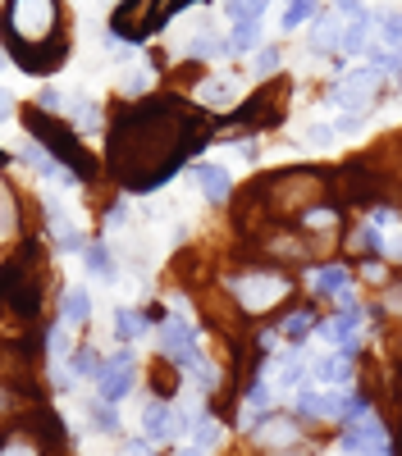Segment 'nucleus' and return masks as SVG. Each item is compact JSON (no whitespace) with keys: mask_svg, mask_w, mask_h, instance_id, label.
I'll return each mask as SVG.
<instances>
[{"mask_svg":"<svg viewBox=\"0 0 402 456\" xmlns=\"http://www.w3.org/2000/svg\"><path fill=\"white\" fill-rule=\"evenodd\" d=\"M201 142L197 119L178 101L156 96L124 110L115 128H110V169L124 187H160L169 183L183 165H188L193 146Z\"/></svg>","mask_w":402,"mask_h":456,"instance_id":"f257e3e1","label":"nucleus"},{"mask_svg":"<svg viewBox=\"0 0 402 456\" xmlns=\"http://www.w3.org/2000/svg\"><path fill=\"white\" fill-rule=\"evenodd\" d=\"M0 42L23 73H55L69 60V37L60 0H5L0 14Z\"/></svg>","mask_w":402,"mask_h":456,"instance_id":"f03ea898","label":"nucleus"},{"mask_svg":"<svg viewBox=\"0 0 402 456\" xmlns=\"http://www.w3.org/2000/svg\"><path fill=\"white\" fill-rule=\"evenodd\" d=\"M229 292H234L242 315H266V311H275V306L288 301L292 279L279 274V270H242V274L229 279Z\"/></svg>","mask_w":402,"mask_h":456,"instance_id":"7ed1b4c3","label":"nucleus"},{"mask_svg":"<svg viewBox=\"0 0 402 456\" xmlns=\"http://www.w3.org/2000/svg\"><path fill=\"white\" fill-rule=\"evenodd\" d=\"M28 128H32V137L42 142V146L51 151V156H55L60 165H69V169L78 174L83 183L96 174V165L83 156V142H78V133H73L69 124H51V114L32 105V110H28Z\"/></svg>","mask_w":402,"mask_h":456,"instance_id":"20e7f679","label":"nucleus"},{"mask_svg":"<svg viewBox=\"0 0 402 456\" xmlns=\"http://www.w3.org/2000/svg\"><path fill=\"white\" fill-rule=\"evenodd\" d=\"M156 347H160V361L174 365V370H193V365L206 361L197 329L183 320V315H165V320H160V342H156Z\"/></svg>","mask_w":402,"mask_h":456,"instance_id":"39448f33","label":"nucleus"},{"mask_svg":"<svg viewBox=\"0 0 402 456\" xmlns=\"http://www.w3.org/2000/svg\"><path fill=\"white\" fill-rule=\"evenodd\" d=\"M380 87H384V73L371 69V64H361V69H348L343 78L329 87V101H334L339 110H348V114H365L371 101L380 96Z\"/></svg>","mask_w":402,"mask_h":456,"instance_id":"423d86ee","label":"nucleus"},{"mask_svg":"<svg viewBox=\"0 0 402 456\" xmlns=\"http://www.w3.org/2000/svg\"><path fill=\"white\" fill-rule=\"evenodd\" d=\"M251 443L256 447H275V452H292V447H302V425L275 411L270 420H261L251 429Z\"/></svg>","mask_w":402,"mask_h":456,"instance_id":"0eeeda50","label":"nucleus"},{"mask_svg":"<svg viewBox=\"0 0 402 456\" xmlns=\"http://www.w3.org/2000/svg\"><path fill=\"white\" fill-rule=\"evenodd\" d=\"M193 183L201 187V197H206L210 206H225L229 192H234V178H229L225 165H193Z\"/></svg>","mask_w":402,"mask_h":456,"instance_id":"6e6552de","label":"nucleus"},{"mask_svg":"<svg viewBox=\"0 0 402 456\" xmlns=\"http://www.w3.org/2000/svg\"><path fill=\"white\" fill-rule=\"evenodd\" d=\"M339 406H343V397L339 393H324V388H302L298 393V415L302 420H339Z\"/></svg>","mask_w":402,"mask_h":456,"instance_id":"1a4fd4ad","label":"nucleus"},{"mask_svg":"<svg viewBox=\"0 0 402 456\" xmlns=\"http://www.w3.org/2000/svg\"><path fill=\"white\" fill-rule=\"evenodd\" d=\"M133 388H137V365H110V361H105V374H101V384H96V397H101V402H124Z\"/></svg>","mask_w":402,"mask_h":456,"instance_id":"9d476101","label":"nucleus"},{"mask_svg":"<svg viewBox=\"0 0 402 456\" xmlns=\"http://www.w3.org/2000/svg\"><path fill=\"white\" fill-rule=\"evenodd\" d=\"M169 425H174V402L152 397V402H146V411H142V429H146V438L169 443Z\"/></svg>","mask_w":402,"mask_h":456,"instance_id":"9b49d317","label":"nucleus"},{"mask_svg":"<svg viewBox=\"0 0 402 456\" xmlns=\"http://www.w3.org/2000/svg\"><path fill=\"white\" fill-rule=\"evenodd\" d=\"M225 51H229V37H219L210 28H197L188 42H183V55H188V60H219Z\"/></svg>","mask_w":402,"mask_h":456,"instance_id":"f8f14e48","label":"nucleus"},{"mask_svg":"<svg viewBox=\"0 0 402 456\" xmlns=\"http://www.w3.org/2000/svg\"><path fill=\"white\" fill-rule=\"evenodd\" d=\"M311 55H329V51H339L343 46V23L334 19V14H320L316 23H311Z\"/></svg>","mask_w":402,"mask_h":456,"instance_id":"ddd939ff","label":"nucleus"},{"mask_svg":"<svg viewBox=\"0 0 402 456\" xmlns=\"http://www.w3.org/2000/svg\"><path fill=\"white\" fill-rule=\"evenodd\" d=\"M371 28H375V14H371V10L357 14V19H348V23H343V46H339V51L365 55V51H371Z\"/></svg>","mask_w":402,"mask_h":456,"instance_id":"4468645a","label":"nucleus"},{"mask_svg":"<svg viewBox=\"0 0 402 456\" xmlns=\"http://www.w3.org/2000/svg\"><path fill=\"white\" fill-rule=\"evenodd\" d=\"M69 119H73V133H83V137H92V133H101L105 128V114H101V105L96 101H87V96H78V101H69Z\"/></svg>","mask_w":402,"mask_h":456,"instance_id":"2eb2a0df","label":"nucleus"},{"mask_svg":"<svg viewBox=\"0 0 402 456\" xmlns=\"http://www.w3.org/2000/svg\"><path fill=\"white\" fill-rule=\"evenodd\" d=\"M307 370H311V379H320V384H352V374H357L343 352L339 356H316Z\"/></svg>","mask_w":402,"mask_h":456,"instance_id":"dca6fc26","label":"nucleus"},{"mask_svg":"<svg viewBox=\"0 0 402 456\" xmlns=\"http://www.w3.org/2000/svg\"><path fill=\"white\" fill-rule=\"evenodd\" d=\"M83 260H87V274H92V279H101V283H115V279H119V265H115V251H110L105 242H87Z\"/></svg>","mask_w":402,"mask_h":456,"instance_id":"f3484780","label":"nucleus"},{"mask_svg":"<svg viewBox=\"0 0 402 456\" xmlns=\"http://www.w3.org/2000/svg\"><path fill=\"white\" fill-rule=\"evenodd\" d=\"M87 320H92L87 288H64V297H60V324H87Z\"/></svg>","mask_w":402,"mask_h":456,"instance_id":"a211bd4d","label":"nucleus"},{"mask_svg":"<svg viewBox=\"0 0 402 456\" xmlns=\"http://www.w3.org/2000/svg\"><path fill=\"white\" fill-rule=\"evenodd\" d=\"M0 456H46V443L32 429H10L5 438H0Z\"/></svg>","mask_w":402,"mask_h":456,"instance_id":"6ab92c4d","label":"nucleus"},{"mask_svg":"<svg viewBox=\"0 0 402 456\" xmlns=\"http://www.w3.org/2000/svg\"><path fill=\"white\" fill-rule=\"evenodd\" d=\"M348 283H352V270H348V265H324V270H311V288L324 292V297H339Z\"/></svg>","mask_w":402,"mask_h":456,"instance_id":"aec40b11","label":"nucleus"},{"mask_svg":"<svg viewBox=\"0 0 402 456\" xmlns=\"http://www.w3.org/2000/svg\"><path fill=\"white\" fill-rule=\"evenodd\" d=\"M324 10H320V0H288V10L279 14V28L292 32V28H302V23H316Z\"/></svg>","mask_w":402,"mask_h":456,"instance_id":"412c9836","label":"nucleus"},{"mask_svg":"<svg viewBox=\"0 0 402 456\" xmlns=\"http://www.w3.org/2000/svg\"><path fill=\"white\" fill-rule=\"evenodd\" d=\"M219 443H225V429H219V420H215L210 411H201L197 425H193V447L197 452H215Z\"/></svg>","mask_w":402,"mask_h":456,"instance_id":"4be33fe9","label":"nucleus"},{"mask_svg":"<svg viewBox=\"0 0 402 456\" xmlns=\"http://www.w3.org/2000/svg\"><path fill=\"white\" fill-rule=\"evenodd\" d=\"M69 365H73V374H78V379H92V384H101V374H105V356L96 347H78V352L69 356Z\"/></svg>","mask_w":402,"mask_h":456,"instance_id":"5701e85b","label":"nucleus"},{"mask_svg":"<svg viewBox=\"0 0 402 456\" xmlns=\"http://www.w3.org/2000/svg\"><path fill=\"white\" fill-rule=\"evenodd\" d=\"M225 19L229 23H261V14L270 10V0H225Z\"/></svg>","mask_w":402,"mask_h":456,"instance_id":"b1692460","label":"nucleus"},{"mask_svg":"<svg viewBox=\"0 0 402 456\" xmlns=\"http://www.w3.org/2000/svg\"><path fill=\"white\" fill-rule=\"evenodd\" d=\"M261 46V23H234L229 32V55H251Z\"/></svg>","mask_w":402,"mask_h":456,"instance_id":"393cba45","label":"nucleus"},{"mask_svg":"<svg viewBox=\"0 0 402 456\" xmlns=\"http://www.w3.org/2000/svg\"><path fill=\"white\" fill-rule=\"evenodd\" d=\"M142 333H146V315L119 306V311H115V338H119V342H137Z\"/></svg>","mask_w":402,"mask_h":456,"instance_id":"a878e982","label":"nucleus"},{"mask_svg":"<svg viewBox=\"0 0 402 456\" xmlns=\"http://www.w3.org/2000/svg\"><path fill=\"white\" fill-rule=\"evenodd\" d=\"M87 425H92L96 434H119V411H115V402H92V406H87Z\"/></svg>","mask_w":402,"mask_h":456,"instance_id":"bb28decb","label":"nucleus"},{"mask_svg":"<svg viewBox=\"0 0 402 456\" xmlns=\"http://www.w3.org/2000/svg\"><path fill=\"white\" fill-rule=\"evenodd\" d=\"M375 32H380V46H398L402 51V10H389L375 19Z\"/></svg>","mask_w":402,"mask_h":456,"instance_id":"cd10ccee","label":"nucleus"},{"mask_svg":"<svg viewBox=\"0 0 402 456\" xmlns=\"http://www.w3.org/2000/svg\"><path fill=\"white\" fill-rule=\"evenodd\" d=\"M206 105H229L234 96H238V78H210V87H201L197 92Z\"/></svg>","mask_w":402,"mask_h":456,"instance_id":"c85d7f7f","label":"nucleus"},{"mask_svg":"<svg viewBox=\"0 0 402 456\" xmlns=\"http://www.w3.org/2000/svg\"><path fill=\"white\" fill-rule=\"evenodd\" d=\"M283 69V46H266L261 55H256V78H270V73Z\"/></svg>","mask_w":402,"mask_h":456,"instance_id":"c756f323","label":"nucleus"},{"mask_svg":"<svg viewBox=\"0 0 402 456\" xmlns=\"http://www.w3.org/2000/svg\"><path fill=\"white\" fill-rule=\"evenodd\" d=\"M311 329H316V320H311L307 311H298V315H288V320L279 324V333H283V338H292V342H302V333H311Z\"/></svg>","mask_w":402,"mask_h":456,"instance_id":"7c9ffc66","label":"nucleus"},{"mask_svg":"<svg viewBox=\"0 0 402 456\" xmlns=\"http://www.w3.org/2000/svg\"><path fill=\"white\" fill-rule=\"evenodd\" d=\"M361 279H365V283H389V265L375 260V256H365V260H361Z\"/></svg>","mask_w":402,"mask_h":456,"instance_id":"2f4dec72","label":"nucleus"},{"mask_svg":"<svg viewBox=\"0 0 402 456\" xmlns=\"http://www.w3.org/2000/svg\"><path fill=\"white\" fill-rule=\"evenodd\" d=\"M37 110H69V96L64 92H55V87H42V96H37Z\"/></svg>","mask_w":402,"mask_h":456,"instance_id":"473e14b6","label":"nucleus"},{"mask_svg":"<svg viewBox=\"0 0 402 456\" xmlns=\"http://www.w3.org/2000/svg\"><path fill=\"white\" fill-rule=\"evenodd\" d=\"M307 142L311 146H329V142H334V128H329V124H311L307 128Z\"/></svg>","mask_w":402,"mask_h":456,"instance_id":"72a5a7b5","label":"nucleus"},{"mask_svg":"<svg viewBox=\"0 0 402 456\" xmlns=\"http://www.w3.org/2000/svg\"><path fill=\"white\" fill-rule=\"evenodd\" d=\"M146 83H152V78H146V73H128L119 92H124V96H142V92H146Z\"/></svg>","mask_w":402,"mask_h":456,"instance_id":"f704fd0d","label":"nucleus"},{"mask_svg":"<svg viewBox=\"0 0 402 456\" xmlns=\"http://www.w3.org/2000/svg\"><path fill=\"white\" fill-rule=\"evenodd\" d=\"M361 119H365V114H348V110H339V124H334V133H357V128H361Z\"/></svg>","mask_w":402,"mask_h":456,"instance_id":"c9c22d12","label":"nucleus"},{"mask_svg":"<svg viewBox=\"0 0 402 456\" xmlns=\"http://www.w3.org/2000/svg\"><path fill=\"white\" fill-rule=\"evenodd\" d=\"M334 10H339L343 19H357V14H365V5H361V0H334Z\"/></svg>","mask_w":402,"mask_h":456,"instance_id":"e433bc0d","label":"nucleus"},{"mask_svg":"<svg viewBox=\"0 0 402 456\" xmlns=\"http://www.w3.org/2000/svg\"><path fill=\"white\" fill-rule=\"evenodd\" d=\"M10 119H14V96L0 87V124H10Z\"/></svg>","mask_w":402,"mask_h":456,"instance_id":"4c0bfd02","label":"nucleus"},{"mask_svg":"<svg viewBox=\"0 0 402 456\" xmlns=\"http://www.w3.org/2000/svg\"><path fill=\"white\" fill-rule=\"evenodd\" d=\"M384 311H393V315H402V283H398L393 292H384Z\"/></svg>","mask_w":402,"mask_h":456,"instance_id":"58836bf2","label":"nucleus"},{"mask_svg":"<svg viewBox=\"0 0 402 456\" xmlns=\"http://www.w3.org/2000/svg\"><path fill=\"white\" fill-rule=\"evenodd\" d=\"M10 411H14V393L0 384V415H10Z\"/></svg>","mask_w":402,"mask_h":456,"instance_id":"ea45409f","label":"nucleus"},{"mask_svg":"<svg viewBox=\"0 0 402 456\" xmlns=\"http://www.w3.org/2000/svg\"><path fill=\"white\" fill-rule=\"evenodd\" d=\"M119 456H152V447H146V443H128Z\"/></svg>","mask_w":402,"mask_h":456,"instance_id":"a19ab883","label":"nucleus"},{"mask_svg":"<svg viewBox=\"0 0 402 456\" xmlns=\"http://www.w3.org/2000/svg\"><path fill=\"white\" fill-rule=\"evenodd\" d=\"M174 456H206V452H197V447H183V452H174Z\"/></svg>","mask_w":402,"mask_h":456,"instance_id":"79ce46f5","label":"nucleus"},{"mask_svg":"<svg viewBox=\"0 0 402 456\" xmlns=\"http://www.w3.org/2000/svg\"><path fill=\"white\" fill-rule=\"evenodd\" d=\"M5 64H10V51H5V46H0V69H5Z\"/></svg>","mask_w":402,"mask_h":456,"instance_id":"37998d69","label":"nucleus"},{"mask_svg":"<svg viewBox=\"0 0 402 456\" xmlns=\"http://www.w3.org/2000/svg\"><path fill=\"white\" fill-rule=\"evenodd\" d=\"M398 87H402V73H398Z\"/></svg>","mask_w":402,"mask_h":456,"instance_id":"c03bdc74","label":"nucleus"}]
</instances>
